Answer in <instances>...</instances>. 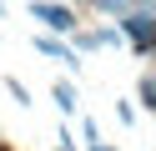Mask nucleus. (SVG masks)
Segmentation results:
<instances>
[{
  "label": "nucleus",
  "mask_w": 156,
  "mask_h": 151,
  "mask_svg": "<svg viewBox=\"0 0 156 151\" xmlns=\"http://www.w3.org/2000/svg\"><path fill=\"white\" fill-rule=\"evenodd\" d=\"M116 20H121V35L141 56H156V0H131V10H121Z\"/></svg>",
  "instance_id": "1"
},
{
  "label": "nucleus",
  "mask_w": 156,
  "mask_h": 151,
  "mask_svg": "<svg viewBox=\"0 0 156 151\" xmlns=\"http://www.w3.org/2000/svg\"><path fill=\"white\" fill-rule=\"evenodd\" d=\"M30 15L41 20L51 35H71V30H76V10H66V5H51V0H30Z\"/></svg>",
  "instance_id": "2"
},
{
  "label": "nucleus",
  "mask_w": 156,
  "mask_h": 151,
  "mask_svg": "<svg viewBox=\"0 0 156 151\" xmlns=\"http://www.w3.org/2000/svg\"><path fill=\"white\" fill-rule=\"evenodd\" d=\"M35 50H41V56H51V60H61L66 70H81V56H76V45H66L61 35H35Z\"/></svg>",
  "instance_id": "3"
},
{
  "label": "nucleus",
  "mask_w": 156,
  "mask_h": 151,
  "mask_svg": "<svg viewBox=\"0 0 156 151\" xmlns=\"http://www.w3.org/2000/svg\"><path fill=\"white\" fill-rule=\"evenodd\" d=\"M51 96H55V106H61L66 116H76V106H81V101H76V81H55Z\"/></svg>",
  "instance_id": "4"
},
{
  "label": "nucleus",
  "mask_w": 156,
  "mask_h": 151,
  "mask_svg": "<svg viewBox=\"0 0 156 151\" xmlns=\"http://www.w3.org/2000/svg\"><path fill=\"white\" fill-rule=\"evenodd\" d=\"M136 101H141L146 111H156V70H141V81H136Z\"/></svg>",
  "instance_id": "5"
},
{
  "label": "nucleus",
  "mask_w": 156,
  "mask_h": 151,
  "mask_svg": "<svg viewBox=\"0 0 156 151\" xmlns=\"http://www.w3.org/2000/svg\"><path fill=\"white\" fill-rule=\"evenodd\" d=\"M76 35V50H101V40H96V30H71Z\"/></svg>",
  "instance_id": "6"
},
{
  "label": "nucleus",
  "mask_w": 156,
  "mask_h": 151,
  "mask_svg": "<svg viewBox=\"0 0 156 151\" xmlns=\"http://www.w3.org/2000/svg\"><path fill=\"white\" fill-rule=\"evenodd\" d=\"M96 40H101V45H121L126 35H121V25H106V30H96Z\"/></svg>",
  "instance_id": "7"
},
{
  "label": "nucleus",
  "mask_w": 156,
  "mask_h": 151,
  "mask_svg": "<svg viewBox=\"0 0 156 151\" xmlns=\"http://www.w3.org/2000/svg\"><path fill=\"white\" fill-rule=\"evenodd\" d=\"M5 91H10V96L20 101V106H30V91H25V86H20V81H15V76H5Z\"/></svg>",
  "instance_id": "8"
},
{
  "label": "nucleus",
  "mask_w": 156,
  "mask_h": 151,
  "mask_svg": "<svg viewBox=\"0 0 156 151\" xmlns=\"http://www.w3.org/2000/svg\"><path fill=\"white\" fill-rule=\"evenodd\" d=\"M116 121H121V126H136V106L131 101H116Z\"/></svg>",
  "instance_id": "9"
},
{
  "label": "nucleus",
  "mask_w": 156,
  "mask_h": 151,
  "mask_svg": "<svg viewBox=\"0 0 156 151\" xmlns=\"http://www.w3.org/2000/svg\"><path fill=\"white\" fill-rule=\"evenodd\" d=\"M81 136H86V146H91V141H101V131H96V121H91V116L81 121Z\"/></svg>",
  "instance_id": "10"
},
{
  "label": "nucleus",
  "mask_w": 156,
  "mask_h": 151,
  "mask_svg": "<svg viewBox=\"0 0 156 151\" xmlns=\"http://www.w3.org/2000/svg\"><path fill=\"white\" fill-rule=\"evenodd\" d=\"M55 151H76V141H71V136L61 131V141H55Z\"/></svg>",
  "instance_id": "11"
},
{
  "label": "nucleus",
  "mask_w": 156,
  "mask_h": 151,
  "mask_svg": "<svg viewBox=\"0 0 156 151\" xmlns=\"http://www.w3.org/2000/svg\"><path fill=\"white\" fill-rule=\"evenodd\" d=\"M86 151H116V146H101V141H91V146H86Z\"/></svg>",
  "instance_id": "12"
},
{
  "label": "nucleus",
  "mask_w": 156,
  "mask_h": 151,
  "mask_svg": "<svg viewBox=\"0 0 156 151\" xmlns=\"http://www.w3.org/2000/svg\"><path fill=\"white\" fill-rule=\"evenodd\" d=\"M0 151H5V146H0Z\"/></svg>",
  "instance_id": "13"
}]
</instances>
